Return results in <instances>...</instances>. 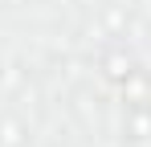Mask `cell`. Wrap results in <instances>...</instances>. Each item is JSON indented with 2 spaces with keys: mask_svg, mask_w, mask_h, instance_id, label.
Instances as JSON below:
<instances>
[{
  "mask_svg": "<svg viewBox=\"0 0 151 147\" xmlns=\"http://www.w3.org/2000/svg\"><path fill=\"white\" fill-rule=\"evenodd\" d=\"M127 127H131V139H147L151 135V106H131V115H127Z\"/></svg>",
  "mask_w": 151,
  "mask_h": 147,
  "instance_id": "6da1fadb",
  "label": "cell"
},
{
  "mask_svg": "<svg viewBox=\"0 0 151 147\" xmlns=\"http://www.w3.org/2000/svg\"><path fill=\"white\" fill-rule=\"evenodd\" d=\"M0 147H21V122H12V119L0 122Z\"/></svg>",
  "mask_w": 151,
  "mask_h": 147,
  "instance_id": "7a4b0ae2",
  "label": "cell"
},
{
  "mask_svg": "<svg viewBox=\"0 0 151 147\" xmlns=\"http://www.w3.org/2000/svg\"><path fill=\"white\" fill-rule=\"evenodd\" d=\"M106 74H110V78H119V82H123V78H131V57H106Z\"/></svg>",
  "mask_w": 151,
  "mask_h": 147,
  "instance_id": "3957f363",
  "label": "cell"
}]
</instances>
